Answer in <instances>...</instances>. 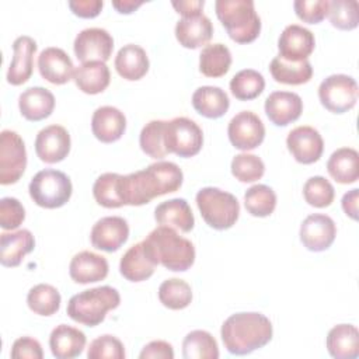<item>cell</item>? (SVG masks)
Listing matches in <instances>:
<instances>
[{
	"instance_id": "obj_35",
	"label": "cell",
	"mask_w": 359,
	"mask_h": 359,
	"mask_svg": "<svg viewBox=\"0 0 359 359\" xmlns=\"http://www.w3.org/2000/svg\"><path fill=\"white\" fill-rule=\"evenodd\" d=\"M231 66L230 49L223 43L206 45L199 55V70L206 77H222Z\"/></svg>"
},
{
	"instance_id": "obj_28",
	"label": "cell",
	"mask_w": 359,
	"mask_h": 359,
	"mask_svg": "<svg viewBox=\"0 0 359 359\" xmlns=\"http://www.w3.org/2000/svg\"><path fill=\"white\" fill-rule=\"evenodd\" d=\"M115 69L118 74L129 81L140 80L149 72V57L146 50L135 43L122 46L115 56Z\"/></svg>"
},
{
	"instance_id": "obj_11",
	"label": "cell",
	"mask_w": 359,
	"mask_h": 359,
	"mask_svg": "<svg viewBox=\"0 0 359 359\" xmlns=\"http://www.w3.org/2000/svg\"><path fill=\"white\" fill-rule=\"evenodd\" d=\"M230 143L243 151L257 149L265 137V126L261 118L251 111L236 114L227 126Z\"/></svg>"
},
{
	"instance_id": "obj_29",
	"label": "cell",
	"mask_w": 359,
	"mask_h": 359,
	"mask_svg": "<svg viewBox=\"0 0 359 359\" xmlns=\"http://www.w3.org/2000/svg\"><path fill=\"white\" fill-rule=\"evenodd\" d=\"M327 351L335 359H356L359 356V331L352 324H338L327 335Z\"/></svg>"
},
{
	"instance_id": "obj_38",
	"label": "cell",
	"mask_w": 359,
	"mask_h": 359,
	"mask_svg": "<svg viewBox=\"0 0 359 359\" xmlns=\"http://www.w3.org/2000/svg\"><path fill=\"white\" fill-rule=\"evenodd\" d=\"M265 88L264 76L254 69H243L230 80V91L240 101L257 98Z\"/></svg>"
},
{
	"instance_id": "obj_43",
	"label": "cell",
	"mask_w": 359,
	"mask_h": 359,
	"mask_svg": "<svg viewBox=\"0 0 359 359\" xmlns=\"http://www.w3.org/2000/svg\"><path fill=\"white\" fill-rule=\"evenodd\" d=\"M164 128L165 121L154 119L146 123L139 136V144L143 153L151 158H163L167 156L164 147Z\"/></svg>"
},
{
	"instance_id": "obj_48",
	"label": "cell",
	"mask_w": 359,
	"mask_h": 359,
	"mask_svg": "<svg viewBox=\"0 0 359 359\" xmlns=\"http://www.w3.org/2000/svg\"><path fill=\"white\" fill-rule=\"evenodd\" d=\"M293 8L302 21L318 24L327 17L328 0H296Z\"/></svg>"
},
{
	"instance_id": "obj_52",
	"label": "cell",
	"mask_w": 359,
	"mask_h": 359,
	"mask_svg": "<svg viewBox=\"0 0 359 359\" xmlns=\"http://www.w3.org/2000/svg\"><path fill=\"white\" fill-rule=\"evenodd\" d=\"M171 4L178 14H181L182 17H189V15L202 14L205 1L203 0H180V1H172Z\"/></svg>"
},
{
	"instance_id": "obj_24",
	"label": "cell",
	"mask_w": 359,
	"mask_h": 359,
	"mask_svg": "<svg viewBox=\"0 0 359 359\" xmlns=\"http://www.w3.org/2000/svg\"><path fill=\"white\" fill-rule=\"evenodd\" d=\"M86 334L76 327L60 324L49 335V348L56 359H73L86 348Z\"/></svg>"
},
{
	"instance_id": "obj_16",
	"label": "cell",
	"mask_w": 359,
	"mask_h": 359,
	"mask_svg": "<svg viewBox=\"0 0 359 359\" xmlns=\"http://www.w3.org/2000/svg\"><path fill=\"white\" fill-rule=\"evenodd\" d=\"M314 48L316 39L313 32L299 24L287 25L278 39V56L287 62L307 60Z\"/></svg>"
},
{
	"instance_id": "obj_2",
	"label": "cell",
	"mask_w": 359,
	"mask_h": 359,
	"mask_svg": "<svg viewBox=\"0 0 359 359\" xmlns=\"http://www.w3.org/2000/svg\"><path fill=\"white\" fill-rule=\"evenodd\" d=\"M273 328L269 318L261 313H236L224 320L220 335L224 348L231 355H248L264 348L272 339Z\"/></svg>"
},
{
	"instance_id": "obj_36",
	"label": "cell",
	"mask_w": 359,
	"mask_h": 359,
	"mask_svg": "<svg viewBox=\"0 0 359 359\" xmlns=\"http://www.w3.org/2000/svg\"><path fill=\"white\" fill-rule=\"evenodd\" d=\"M182 356L185 359H217L219 346L210 332L194 330L182 341Z\"/></svg>"
},
{
	"instance_id": "obj_6",
	"label": "cell",
	"mask_w": 359,
	"mask_h": 359,
	"mask_svg": "<svg viewBox=\"0 0 359 359\" xmlns=\"http://www.w3.org/2000/svg\"><path fill=\"white\" fill-rule=\"evenodd\" d=\"M196 205L205 223L215 230H227L234 226L240 215L237 198L220 188L205 187L196 194Z\"/></svg>"
},
{
	"instance_id": "obj_49",
	"label": "cell",
	"mask_w": 359,
	"mask_h": 359,
	"mask_svg": "<svg viewBox=\"0 0 359 359\" xmlns=\"http://www.w3.org/2000/svg\"><path fill=\"white\" fill-rule=\"evenodd\" d=\"M10 355L13 359H22V358L42 359L43 351H42L41 344L35 338L21 337L14 341Z\"/></svg>"
},
{
	"instance_id": "obj_15",
	"label": "cell",
	"mask_w": 359,
	"mask_h": 359,
	"mask_svg": "<svg viewBox=\"0 0 359 359\" xmlns=\"http://www.w3.org/2000/svg\"><path fill=\"white\" fill-rule=\"evenodd\" d=\"M286 146L297 163L313 164L324 151V140L313 126H297L287 133Z\"/></svg>"
},
{
	"instance_id": "obj_5",
	"label": "cell",
	"mask_w": 359,
	"mask_h": 359,
	"mask_svg": "<svg viewBox=\"0 0 359 359\" xmlns=\"http://www.w3.org/2000/svg\"><path fill=\"white\" fill-rule=\"evenodd\" d=\"M216 15L229 36L237 43H250L261 32V18L252 0H217Z\"/></svg>"
},
{
	"instance_id": "obj_37",
	"label": "cell",
	"mask_w": 359,
	"mask_h": 359,
	"mask_svg": "<svg viewBox=\"0 0 359 359\" xmlns=\"http://www.w3.org/2000/svg\"><path fill=\"white\" fill-rule=\"evenodd\" d=\"M60 293L56 287L48 283H38L29 289L27 304L31 311L39 316H52L60 309Z\"/></svg>"
},
{
	"instance_id": "obj_51",
	"label": "cell",
	"mask_w": 359,
	"mask_h": 359,
	"mask_svg": "<svg viewBox=\"0 0 359 359\" xmlns=\"http://www.w3.org/2000/svg\"><path fill=\"white\" fill-rule=\"evenodd\" d=\"M104 1L101 0H72L69 7L74 15L80 18H94L102 10Z\"/></svg>"
},
{
	"instance_id": "obj_54",
	"label": "cell",
	"mask_w": 359,
	"mask_h": 359,
	"mask_svg": "<svg viewBox=\"0 0 359 359\" xmlns=\"http://www.w3.org/2000/svg\"><path fill=\"white\" fill-rule=\"evenodd\" d=\"M143 4L142 0H115L112 1L114 8L121 14H130Z\"/></svg>"
},
{
	"instance_id": "obj_4",
	"label": "cell",
	"mask_w": 359,
	"mask_h": 359,
	"mask_svg": "<svg viewBox=\"0 0 359 359\" xmlns=\"http://www.w3.org/2000/svg\"><path fill=\"white\" fill-rule=\"evenodd\" d=\"M119 292L112 286H98L83 290L70 297L67 303V316L83 325L95 327L105 320L109 310L119 306Z\"/></svg>"
},
{
	"instance_id": "obj_25",
	"label": "cell",
	"mask_w": 359,
	"mask_h": 359,
	"mask_svg": "<svg viewBox=\"0 0 359 359\" xmlns=\"http://www.w3.org/2000/svg\"><path fill=\"white\" fill-rule=\"evenodd\" d=\"M154 219L160 226H168L182 233H189L195 224L192 209L182 198L168 199L157 205Z\"/></svg>"
},
{
	"instance_id": "obj_41",
	"label": "cell",
	"mask_w": 359,
	"mask_h": 359,
	"mask_svg": "<svg viewBox=\"0 0 359 359\" xmlns=\"http://www.w3.org/2000/svg\"><path fill=\"white\" fill-rule=\"evenodd\" d=\"M327 15L332 27L351 31L359 22V3L356 0H331L328 1Z\"/></svg>"
},
{
	"instance_id": "obj_23",
	"label": "cell",
	"mask_w": 359,
	"mask_h": 359,
	"mask_svg": "<svg viewBox=\"0 0 359 359\" xmlns=\"http://www.w3.org/2000/svg\"><path fill=\"white\" fill-rule=\"evenodd\" d=\"M213 35V25L203 13L182 17L175 25V38L184 48L196 49L206 45Z\"/></svg>"
},
{
	"instance_id": "obj_45",
	"label": "cell",
	"mask_w": 359,
	"mask_h": 359,
	"mask_svg": "<svg viewBox=\"0 0 359 359\" xmlns=\"http://www.w3.org/2000/svg\"><path fill=\"white\" fill-rule=\"evenodd\" d=\"M230 168L231 174L240 182H255L265 172L264 161L258 156L250 153H240L234 156Z\"/></svg>"
},
{
	"instance_id": "obj_10",
	"label": "cell",
	"mask_w": 359,
	"mask_h": 359,
	"mask_svg": "<svg viewBox=\"0 0 359 359\" xmlns=\"http://www.w3.org/2000/svg\"><path fill=\"white\" fill-rule=\"evenodd\" d=\"M27 167V150L21 136L10 129L0 133V184H15Z\"/></svg>"
},
{
	"instance_id": "obj_3",
	"label": "cell",
	"mask_w": 359,
	"mask_h": 359,
	"mask_svg": "<svg viewBox=\"0 0 359 359\" xmlns=\"http://www.w3.org/2000/svg\"><path fill=\"white\" fill-rule=\"evenodd\" d=\"M142 244L146 255L153 264H160L170 271L184 272L195 262L194 244L188 238L180 236L172 227H156Z\"/></svg>"
},
{
	"instance_id": "obj_26",
	"label": "cell",
	"mask_w": 359,
	"mask_h": 359,
	"mask_svg": "<svg viewBox=\"0 0 359 359\" xmlns=\"http://www.w3.org/2000/svg\"><path fill=\"white\" fill-rule=\"evenodd\" d=\"M35 238L27 229L0 236V262L3 266H18L24 257L34 251Z\"/></svg>"
},
{
	"instance_id": "obj_20",
	"label": "cell",
	"mask_w": 359,
	"mask_h": 359,
	"mask_svg": "<svg viewBox=\"0 0 359 359\" xmlns=\"http://www.w3.org/2000/svg\"><path fill=\"white\" fill-rule=\"evenodd\" d=\"M41 76L52 84H66L74 74V66L69 55L56 46L45 48L38 56Z\"/></svg>"
},
{
	"instance_id": "obj_40",
	"label": "cell",
	"mask_w": 359,
	"mask_h": 359,
	"mask_svg": "<svg viewBox=\"0 0 359 359\" xmlns=\"http://www.w3.org/2000/svg\"><path fill=\"white\" fill-rule=\"evenodd\" d=\"M158 300L170 310H182L192 302V289L184 279L171 278L160 285Z\"/></svg>"
},
{
	"instance_id": "obj_14",
	"label": "cell",
	"mask_w": 359,
	"mask_h": 359,
	"mask_svg": "<svg viewBox=\"0 0 359 359\" xmlns=\"http://www.w3.org/2000/svg\"><path fill=\"white\" fill-rule=\"evenodd\" d=\"M70 135L60 125L45 126L35 137V153L41 161L48 164L65 160L70 151Z\"/></svg>"
},
{
	"instance_id": "obj_22",
	"label": "cell",
	"mask_w": 359,
	"mask_h": 359,
	"mask_svg": "<svg viewBox=\"0 0 359 359\" xmlns=\"http://www.w3.org/2000/svg\"><path fill=\"white\" fill-rule=\"evenodd\" d=\"M126 129V118L115 107L104 105L94 111L91 118L93 135L102 143H112L122 137Z\"/></svg>"
},
{
	"instance_id": "obj_9",
	"label": "cell",
	"mask_w": 359,
	"mask_h": 359,
	"mask_svg": "<svg viewBox=\"0 0 359 359\" xmlns=\"http://www.w3.org/2000/svg\"><path fill=\"white\" fill-rule=\"evenodd\" d=\"M358 83L348 74H331L318 87L321 105L334 114H344L356 105Z\"/></svg>"
},
{
	"instance_id": "obj_27",
	"label": "cell",
	"mask_w": 359,
	"mask_h": 359,
	"mask_svg": "<svg viewBox=\"0 0 359 359\" xmlns=\"http://www.w3.org/2000/svg\"><path fill=\"white\" fill-rule=\"evenodd\" d=\"M18 108L27 121L38 122L48 118L55 109L53 94L43 87H29L18 97Z\"/></svg>"
},
{
	"instance_id": "obj_53",
	"label": "cell",
	"mask_w": 359,
	"mask_h": 359,
	"mask_svg": "<svg viewBox=\"0 0 359 359\" xmlns=\"http://www.w3.org/2000/svg\"><path fill=\"white\" fill-rule=\"evenodd\" d=\"M358 199H359V189H351L342 196V209L353 220H358Z\"/></svg>"
},
{
	"instance_id": "obj_33",
	"label": "cell",
	"mask_w": 359,
	"mask_h": 359,
	"mask_svg": "<svg viewBox=\"0 0 359 359\" xmlns=\"http://www.w3.org/2000/svg\"><path fill=\"white\" fill-rule=\"evenodd\" d=\"M328 174L339 184H353L359 178V154L352 147L337 149L327 161Z\"/></svg>"
},
{
	"instance_id": "obj_46",
	"label": "cell",
	"mask_w": 359,
	"mask_h": 359,
	"mask_svg": "<svg viewBox=\"0 0 359 359\" xmlns=\"http://www.w3.org/2000/svg\"><path fill=\"white\" fill-rule=\"evenodd\" d=\"M125 356V346L121 339L109 334L93 339L87 351L88 359H123Z\"/></svg>"
},
{
	"instance_id": "obj_19",
	"label": "cell",
	"mask_w": 359,
	"mask_h": 359,
	"mask_svg": "<svg viewBox=\"0 0 359 359\" xmlns=\"http://www.w3.org/2000/svg\"><path fill=\"white\" fill-rule=\"evenodd\" d=\"M36 48V42L28 35H21L13 42V59L7 70V81L11 86H21L29 80Z\"/></svg>"
},
{
	"instance_id": "obj_21",
	"label": "cell",
	"mask_w": 359,
	"mask_h": 359,
	"mask_svg": "<svg viewBox=\"0 0 359 359\" xmlns=\"http://www.w3.org/2000/svg\"><path fill=\"white\" fill-rule=\"evenodd\" d=\"M108 261L105 257L95 254L93 251H80L77 252L69 265L70 278L76 283L87 285L100 282L108 275Z\"/></svg>"
},
{
	"instance_id": "obj_42",
	"label": "cell",
	"mask_w": 359,
	"mask_h": 359,
	"mask_svg": "<svg viewBox=\"0 0 359 359\" xmlns=\"http://www.w3.org/2000/svg\"><path fill=\"white\" fill-rule=\"evenodd\" d=\"M119 178L121 174L105 172L95 180L93 185V195L98 205L109 209L123 206L119 196Z\"/></svg>"
},
{
	"instance_id": "obj_30",
	"label": "cell",
	"mask_w": 359,
	"mask_h": 359,
	"mask_svg": "<svg viewBox=\"0 0 359 359\" xmlns=\"http://www.w3.org/2000/svg\"><path fill=\"white\" fill-rule=\"evenodd\" d=\"M192 107L198 114L209 119L223 116L229 107L230 100L224 90L216 86H202L192 94Z\"/></svg>"
},
{
	"instance_id": "obj_50",
	"label": "cell",
	"mask_w": 359,
	"mask_h": 359,
	"mask_svg": "<svg viewBox=\"0 0 359 359\" xmlns=\"http://www.w3.org/2000/svg\"><path fill=\"white\" fill-rule=\"evenodd\" d=\"M140 359H172L174 358V349L171 344L157 339L151 341L147 345L143 346L142 352L139 353Z\"/></svg>"
},
{
	"instance_id": "obj_1",
	"label": "cell",
	"mask_w": 359,
	"mask_h": 359,
	"mask_svg": "<svg viewBox=\"0 0 359 359\" xmlns=\"http://www.w3.org/2000/svg\"><path fill=\"white\" fill-rule=\"evenodd\" d=\"M184 174L172 161H157L144 170L121 175L119 196L123 205L140 206L181 188Z\"/></svg>"
},
{
	"instance_id": "obj_12",
	"label": "cell",
	"mask_w": 359,
	"mask_h": 359,
	"mask_svg": "<svg viewBox=\"0 0 359 359\" xmlns=\"http://www.w3.org/2000/svg\"><path fill=\"white\" fill-rule=\"evenodd\" d=\"M74 55L81 63L107 62L114 49V38L104 28H86L80 31L73 43Z\"/></svg>"
},
{
	"instance_id": "obj_13",
	"label": "cell",
	"mask_w": 359,
	"mask_h": 359,
	"mask_svg": "<svg viewBox=\"0 0 359 359\" xmlns=\"http://www.w3.org/2000/svg\"><path fill=\"white\" fill-rule=\"evenodd\" d=\"M337 236L335 222L323 213L309 215L300 226V241L313 252H321L331 247Z\"/></svg>"
},
{
	"instance_id": "obj_44",
	"label": "cell",
	"mask_w": 359,
	"mask_h": 359,
	"mask_svg": "<svg viewBox=\"0 0 359 359\" xmlns=\"http://www.w3.org/2000/svg\"><path fill=\"white\" fill-rule=\"evenodd\" d=\"M303 196L310 206L327 208L332 203L335 198V189L327 178L321 175H314L304 182Z\"/></svg>"
},
{
	"instance_id": "obj_31",
	"label": "cell",
	"mask_w": 359,
	"mask_h": 359,
	"mask_svg": "<svg viewBox=\"0 0 359 359\" xmlns=\"http://www.w3.org/2000/svg\"><path fill=\"white\" fill-rule=\"evenodd\" d=\"M73 80L79 90L86 94L102 93L111 81V73L104 62H87L74 69Z\"/></svg>"
},
{
	"instance_id": "obj_8",
	"label": "cell",
	"mask_w": 359,
	"mask_h": 359,
	"mask_svg": "<svg viewBox=\"0 0 359 359\" xmlns=\"http://www.w3.org/2000/svg\"><path fill=\"white\" fill-rule=\"evenodd\" d=\"M203 144V132L199 125L185 116L165 121L164 147L167 154L174 153L188 158L196 156Z\"/></svg>"
},
{
	"instance_id": "obj_18",
	"label": "cell",
	"mask_w": 359,
	"mask_h": 359,
	"mask_svg": "<svg viewBox=\"0 0 359 359\" xmlns=\"http://www.w3.org/2000/svg\"><path fill=\"white\" fill-rule=\"evenodd\" d=\"M265 114L276 126H286L297 121L303 112V101L292 91H273L265 100Z\"/></svg>"
},
{
	"instance_id": "obj_7",
	"label": "cell",
	"mask_w": 359,
	"mask_h": 359,
	"mask_svg": "<svg viewBox=\"0 0 359 359\" xmlns=\"http://www.w3.org/2000/svg\"><path fill=\"white\" fill-rule=\"evenodd\" d=\"M28 191L31 199L38 206L56 209L69 202L73 185L65 172L53 168H45L31 178Z\"/></svg>"
},
{
	"instance_id": "obj_47",
	"label": "cell",
	"mask_w": 359,
	"mask_h": 359,
	"mask_svg": "<svg viewBox=\"0 0 359 359\" xmlns=\"http://www.w3.org/2000/svg\"><path fill=\"white\" fill-rule=\"evenodd\" d=\"M25 219V209L22 203L11 196L0 199V226L4 230L17 229Z\"/></svg>"
},
{
	"instance_id": "obj_17",
	"label": "cell",
	"mask_w": 359,
	"mask_h": 359,
	"mask_svg": "<svg viewBox=\"0 0 359 359\" xmlns=\"http://www.w3.org/2000/svg\"><path fill=\"white\" fill-rule=\"evenodd\" d=\"M129 238L128 222L121 216H107L95 222L91 229L90 240L93 247L101 251L114 252Z\"/></svg>"
},
{
	"instance_id": "obj_39",
	"label": "cell",
	"mask_w": 359,
	"mask_h": 359,
	"mask_svg": "<svg viewBox=\"0 0 359 359\" xmlns=\"http://www.w3.org/2000/svg\"><path fill=\"white\" fill-rule=\"evenodd\" d=\"M244 206L250 215L255 217H266L276 208V194L268 185H252L244 194Z\"/></svg>"
},
{
	"instance_id": "obj_34",
	"label": "cell",
	"mask_w": 359,
	"mask_h": 359,
	"mask_svg": "<svg viewBox=\"0 0 359 359\" xmlns=\"http://www.w3.org/2000/svg\"><path fill=\"white\" fill-rule=\"evenodd\" d=\"M269 72L275 81L289 86H300L310 81L313 76V67L309 60L287 62L279 56L271 60Z\"/></svg>"
},
{
	"instance_id": "obj_32",
	"label": "cell",
	"mask_w": 359,
	"mask_h": 359,
	"mask_svg": "<svg viewBox=\"0 0 359 359\" xmlns=\"http://www.w3.org/2000/svg\"><path fill=\"white\" fill-rule=\"evenodd\" d=\"M156 264L146 255L142 241L132 245L121 258L119 272L130 282H143L154 273Z\"/></svg>"
}]
</instances>
